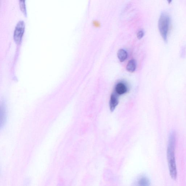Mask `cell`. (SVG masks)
Returning a JSON list of instances; mask_svg holds the SVG:
<instances>
[{
	"label": "cell",
	"instance_id": "obj_1",
	"mask_svg": "<svg viewBox=\"0 0 186 186\" xmlns=\"http://www.w3.org/2000/svg\"><path fill=\"white\" fill-rule=\"evenodd\" d=\"M176 138V133L175 131L172 132L169 134L167 150V158L169 173L171 178L175 180L177 178V175L175 155Z\"/></svg>",
	"mask_w": 186,
	"mask_h": 186
},
{
	"label": "cell",
	"instance_id": "obj_2",
	"mask_svg": "<svg viewBox=\"0 0 186 186\" xmlns=\"http://www.w3.org/2000/svg\"><path fill=\"white\" fill-rule=\"evenodd\" d=\"M171 23L170 16L166 12H163L159 20L158 28L161 35L165 42L167 41V36Z\"/></svg>",
	"mask_w": 186,
	"mask_h": 186
},
{
	"label": "cell",
	"instance_id": "obj_3",
	"mask_svg": "<svg viewBox=\"0 0 186 186\" xmlns=\"http://www.w3.org/2000/svg\"><path fill=\"white\" fill-rule=\"evenodd\" d=\"M25 23L22 20H20L16 24L14 34V41L16 43L19 44L21 42L25 31Z\"/></svg>",
	"mask_w": 186,
	"mask_h": 186
},
{
	"label": "cell",
	"instance_id": "obj_4",
	"mask_svg": "<svg viewBox=\"0 0 186 186\" xmlns=\"http://www.w3.org/2000/svg\"><path fill=\"white\" fill-rule=\"evenodd\" d=\"M118 103V96L116 93H113L111 95L110 101V108L111 111H114Z\"/></svg>",
	"mask_w": 186,
	"mask_h": 186
},
{
	"label": "cell",
	"instance_id": "obj_5",
	"mask_svg": "<svg viewBox=\"0 0 186 186\" xmlns=\"http://www.w3.org/2000/svg\"><path fill=\"white\" fill-rule=\"evenodd\" d=\"M115 91L117 94L119 95L124 94L127 91V87L123 83H118L115 87Z\"/></svg>",
	"mask_w": 186,
	"mask_h": 186
},
{
	"label": "cell",
	"instance_id": "obj_6",
	"mask_svg": "<svg viewBox=\"0 0 186 186\" xmlns=\"http://www.w3.org/2000/svg\"><path fill=\"white\" fill-rule=\"evenodd\" d=\"M128 54L126 50L124 49H121L118 51V57L120 62H124L127 58Z\"/></svg>",
	"mask_w": 186,
	"mask_h": 186
},
{
	"label": "cell",
	"instance_id": "obj_7",
	"mask_svg": "<svg viewBox=\"0 0 186 186\" xmlns=\"http://www.w3.org/2000/svg\"><path fill=\"white\" fill-rule=\"evenodd\" d=\"M136 63L135 60L132 59L128 62L126 65V69L128 72H133L136 70Z\"/></svg>",
	"mask_w": 186,
	"mask_h": 186
},
{
	"label": "cell",
	"instance_id": "obj_8",
	"mask_svg": "<svg viewBox=\"0 0 186 186\" xmlns=\"http://www.w3.org/2000/svg\"><path fill=\"white\" fill-rule=\"evenodd\" d=\"M26 0H19L20 10L26 16H27V10L25 4Z\"/></svg>",
	"mask_w": 186,
	"mask_h": 186
},
{
	"label": "cell",
	"instance_id": "obj_9",
	"mask_svg": "<svg viewBox=\"0 0 186 186\" xmlns=\"http://www.w3.org/2000/svg\"><path fill=\"white\" fill-rule=\"evenodd\" d=\"M6 110L5 105V104L3 103L2 105H1V119L2 120V122H3V124H4V122L5 121V119L6 118Z\"/></svg>",
	"mask_w": 186,
	"mask_h": 186
},
{
	"label": "cell",
	"instance_id": "obj_10",
	"mask_svg": "<svg viewBox=\"0 0 186 186\" xmlns=\"http://www.w3.org/2000/svg\"><path fill=\"white\" fill-rule=\"evenodd\" d=\"M139 184L140 185L149 186L150 185V181L147 178L143 177L139 181Z\"/></svg>",
	"mask_w": 186,
	"mask_h": 186
},
{
	"label": "cell",
	"instance_id": "obj_11",
	"mask_svg": "<svg viewBox=\"0 0 186 186\" xmlns=\"http://www.w3.org/2000/svg\"><path fill=\"white\" fill-rule=\"evenodd\" d=\"M144 35V32L143 30H140L138 32L137 34V38L139 39H142Z\"/></svg>",
	"mask_w": 186,
	"mask_h": 186
},
{
	"label": "cell",
	"instance_id": "obj_12",
	"mask_svg": "<svg viewBox=\"0 0 186 186\" xmlns=\"http://www.w3.org/2000/svg\"><path fill=\"white\" fill-rule=\"evenodd\" d=\"M167 1L169 4H170L172 2V0H167Z\"/></svg>",
	"mask_w": 186,
	"mask_h": 186
}]
</instances>
